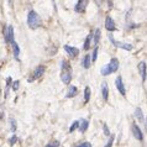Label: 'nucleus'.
Returning a JSON list of instances; mask_svg holds the SVG:
<instances>
[{
    "label": "nucleus",
    "instance_id": "nucleus-20",
    "mask_svg": "<svg viewBox=\"0 0 147 147\" xmlns=\"http://www.w3.org/2000/svg\"><path fill=\"white\" fill-rule=\"evenodd\" d=\"M100 32H102V31H100V29H97L95 30V33H94V43L95 45H98V42H99V40H100Z\"/></svg>",
    "mask_w": 147,
    "mask_h": 147
},
{
    "label": "nucleus",
    "instance_id": "nucleus-27",
    "mask_svg": "<svg viewBox=\"0 0 147 147\" xmlns=\"http://www.w3.org/2000/svg\"><path fill=\"white\" fill-rule=\"evenodd\" d=\"M10 123H11V130H12V132H15V131H16V121H15L14 119H11V120H10Z\"/></svg>",
    "mask_w": 147,
    "mask_h": 147
},
{
    "label": "nucleus",
    "instance_id": "nucleus-9",
    "mask_svg": "<svg viewBox=\"0 0 147 147\" xmlns=\"http://www.w3.org/2000/svg\"><path fill=\"white\" fill-rule=\"evenodd\" d=\"M64 49H65V52L68 53L70 57H77L78 54H79V49L75 48V47H70V46L65 45L64 46Z\"/></svg>",
    "mask_w": 147,
    "mask_h": 147
},
{
    "label": "nucleus",
    "instance_id": "nucleus-14",
    "mask_svg": "<svg viewBox=\"0 0 147 147\" xmlns=\"http://www.w3.org/2000/svg\"><path fill=\"white\" fill-rule=\"evenodd\" d=\"M90 63H92V56H90V54H87V56H84V58H83V62H82L83 67H84L85 69H88V68L90 67Z\"/></svg>",
    "mask_w": 147,
    "mask_h": 147
},
{
    "label": "nucleus",
    "instance_id": "nucleus-29",
    "mask_svg": "<svg viewBox=\"0 0 147 147\" xmlns=\"http://www.w3.org/2000/svg\"><path fill=\"white\" fill-rule=\"evenodd\" d=\"M75 147H92V145H90L89 142H83V143H80V145H78V146H75Z\"/></svg>",
    "mask_w": 147,
    "mask_h": 147
},
{
    "label": "nucleus",
    "instance_id": "nucleus-13",
    "mask_svg": "<svg viewBox=\"0 0 147 147\" xmlns=\"http://www.w3.org/2000/svg\"><path fill=\"white\" fill-rule=\"evenodd\" d=\"M102 94H103V99L104 100H108V97H109V88H108V84L105 82H103L102 84Z\"/></svg>",
    "mask_w": 147,
    "mask_h": 147
},
{
    "label": "nucleus",
    "instance_id": "nucleus-15",
    "mask_svg": "<svg viewBox=\"0 0 147 147\" xmlns=\"http://www.w3.org/2000/svg\"><path fill=\"white\" fill-rule=\"evenodd\" d=\"M88 4V1H85V0H79L77 3V5H75V11L77 12H80V11H83L84 10V6Z\"/></svg>",
    "mask_w": 147,
    "mask_h": 147
},
{
    "label": "nucleus",
    "instance_id": "nucleus-4",
    "mask_svg": "<svg viewBox=\"0 0 147 147\" xmlns=\"http://www.w3.org/2000/svg\"><path fill=\"white\" fill-rule=\"evenodd\" d=\"M4 37L6 42H12L14 41V27L11 25H8L4 29Z\"/></svg>",
    "mask_w": 147,
    "mask_h": 147
},
{
    "label": "nucleus",
    "instance_id": "nucleus-16",
    "mask_svg": "<svg viewBox=\"0 0 147 147\" xmlns=\"http://www.w3.org/2000/svg\"><path fill=\"white\" fill-rule=\"evenodd\" d=\"M11 46H12V49H14V57L17 59L19 58V54H20V47H19V45L15 41L11 42Z\"/></svg>",
    "mask_w": 147,
    "mask_h": 147
},
{
    "label": "nucleus",
    "instance_id": "nucleus-6",
    "mask_svg": "<svg viewBox=\"0 0 147 147\" xmlns=\"http://www.w3.org/2000/svg\"><path fill=\"white\" fill-rule=\"evenodd\" d=\"M45 73V65H38L36 69L33 70V74H32V78H30L29 82H32V80H35V79H37V78L42 77V74Z\"/></svg>",
    "mask_w": 147,
    "mask_h": 147
},
{
    "label": "nucleus",
    "instance_id": "nucleus-30",
    "mask_svg": "<svg viewBox=\"0 0 147 147\" xmlns=\"http://www.w3.org/2000/svg\"><path fill=\"white\" fill-rule=\"evenodd\" d=\"M16 141H17V137H16V136H12L11 139H10V145H11V146H12V145H15V143H16Z\"/></svg>",
    "mask_w": 147,
    "mask_h": 147
},
{
    "label": "nucleus",
    "instance_id": "nucleus-10",
    "mask_svg": "<svg viewBox=\"0 0 147 147\" xmlns=\"http://www.w3.org/2000/svg\"><path fill=\"white\" fill-rule=\"evenodd\" d=\"M139 72L141 74V78H142V80L145 82L146 80V62H140L139 63Z\"/></svg>",
    "mask_w": 147,
    "mask_h": 147
},
{
    "label": "nucleus",
    "instance_id": "nucleus-25",
    "mask_svg": "<svg viewBox=\"0 0 147 147\" xmlns=\"http://www.w3.org/2000/svg\"><path fill=\"white\" fill-rule=\"evenodd\" d=\"M46 147H59V141H53V142H49Z\"/></svg>",
    "mask_w": 147,
    "mask_h": 147
},
{
    "label": "nucleus",
    "instance_id": "nucleus-31",
    "mask_svg": "<svg viewBox=\"0 0 147 147\" xmlns=\"http://www.w3.org/2000/svg\"><path fill=\"white\" fill-rule=\"evenodd\" d=\"M103 127H104V132H105V135H106V136H110V132H109V129H108V126H106L105 124H104V126H103Z\"/></svg>",
    "mask_w": 147,
    "mask_h": 147
},
{
    "label": "nucleus",
    "instance_id": "nucleus-8",
    "mask_svg": "<svg viewBox=\"0 0 147 147\" xmlns=\"http://www.w3.org/2000/svg\"><path fill=\"white\" fill-rule=\"evenodd\" d=\"M105 29L108 31H115L116 30V27H115V21L110 16H106V19H105Z\"/></svg>",
    "mask_w": 147,
    "mask_h": 147
},
{
    "label": "nucleus",
    "instance_id": "nucleus-18",
    "mask_svg": "<svg viewBox=\"0 0 147 147\" xmlns=\"http://www.w3.org/2000/svg\"><path fill=\"white\" fill-rule=\"evenodd\" d=\"M92 37H93L92 33H89V35L87 36L85 41H84V49H89L90 48V41H92Z\"/></svg>",
    "mask_w": 147,
    "mask_h": 147
},
{
    "label": "nucleus",
    "instance_id": "nucleus-19",
    "mask_svg": "<svg viewBox=\"0 0 147 147\" xmlns=\"http://www.w3.org/2000/svg\"><path fill=\"white\" fill-rule=\"evenodd\" d=\"M100 73H102V75H109V74H111V70H110V68H109V65L106 64V65H104V67H102Z\"/></svg>",
    "mask_w": 147,
    "mask_h": 147
},
{
    "label": "nucleus",
    "instance_id": "nucleus-26",
    "mask_svg": "<svg viewBox=\"0 0 147 147\" xmlns=\"http://www.w3.org/2000/svg\"><path fill=\"white\" fill-rule=\"evenodd\" d=\"M114 140H115V137L113 135H111V137L109 139V141H108V143H106V146L105 147H113V143H114Z\"/></svg>",
    "mask_w": 147,
    "mask_h": 147
},
{
    "label": "nucleus",
    "instance_id": "nucleus-23",
    "mask_svg": "<svg viewBox=\"0 0 147 147\" xmlns=\"http://www.w3.org/2000/svg\"><path fill=\"white\" fill-rule=\"evenodd\" d=\"M98 46H95V48H94V51H93V57H92V61L93 62H95L97 61V58H98Z\"/></svg>",
    "mask_w": 147,
    "mask_h": 147
},
{
    "label": "nucleus",
    "instance_id": "nucleus-28",
    "mask_svg": "<svg viewBox=\"0 0 147 147\" xmlns=\"http://www.w3.org/2000/svg\"><path fill=\"white\" fill-rule=\"evenodd\" d=\"M19 84H20V82H19V80H15V82H12V89L15 90V92H16L17 89H19Z\"/></svg>",
    "mask_w": 147,
    "mask_h": 147
},
{
    "label": "nucleus",
    "instance_id": "nucleus-21",
    "mask_svg": "<svg viewBox=\"0 0 147 147\" xmlns=\"http://www.w3.org/2000/svg\"><path fill=\"white\" fill-rule=\"evenodd\" d=\"M90 99V88L89 87H85V90H84V100L85 102H89Z\"/></svg>",
    "mask_w": 147,
    "mask_h": 147
},
{
    "label": "nucleus",
    "instance_id": "nucleus-17",
    "mask_svg": "<svg viewBox=\"0 0 147 147\" xmlns=\"http://www.w3.org/2000/svg\"><path fill=\"white\" fill-rule=\"evenodd\" d=\"M77 87H74V85H70L69 87V89H68V92H67V94H65V97L67 98H72V97H74V95L77 94Z\"/></svg>",
    "mask_w": 147,
    "mask_h": 147
},
{
    "label": "nucleus",
    "instance_id": "nucleus-3",
    "mask_svg": "<svg viewBox=\"0 0 147 147\" xmlns=\"http://www.w3.org/2000/svg\"><path fill=\"white\" fill-rule=\"evenodd\" d=\"M109 40H110V42L115 46V47H119V48H121V49H126V51H132V48H134V46L130 45V43H125V42L115 41V38H114L113 36H111V35L109 36Z\"/></svg>",
    "mask_w": 147,
    "mask_h": 147
},
{
    "label": "nucleus",
    "instance_id": "nucleus-5",
    "mask_svg": "<svg viewBox=\"0 0 147 147\" xmlns=\"http://www.w3.org/2000/svg\"><path fill=\"white\" fill-rule=\"evenodd\" d=\"M131 130H132V135L135 136V139L140 140V141H142V140H143V134H142V131H141V129H140V127L137 126L135 123L132 124Z\"/></svg>",
    "mask_w": 147,
    "mask_h": 147
},
{
    "label": "nucleus",
    "instance_id": "nucleus-12",
    "mask_svg": "<svg viewBox=\"0 0 147 147\" xmlns=\"http://www.w3.org/2000/svg\"><path fill=\"white\" fill-rule=\"evenodd\" d=\"M88 126H89V123H88V120H84L82 119L80 121H79V125H78V129L80 132H85L88 130Z\"/></svg>",
    "mask_w": 147,
    "mask_h": 147
},
{
    "label": "nucleus",
    "instance_id": "nucleus-7",
    "mask_svg": "<svg viewBox=\"0 0 147 147\" xmlns=\"http://www.w3.org/2000/svg\"><path fill=\"white\" fill-rule=\"evenodd\" d=\"M115 85H116L118 90L121 93L123 97L126 95V90H125V87H124V82H123V79H121V77H118L116 79H115Z\"/></svg>",
    "mask_w": 147,
    "mask_h": 147
},
{
    "label": "nucleus",
    "instance_id": "nucleus-11",
    "mask_svg": "<svg viewBox=\"0 0 147 147\" xmlns=\"http://www.w3.org/2000/svg\"><path fill=\"white\" fill-rule=\"evenodd\" d=\"M109 68H110V70H111V73H115L116 70L119 69V61L116 59V58H111V61H110V63H109Z\"/></svg>",
    "mask_w": 147,
    "mask_h": 147
},
{
    "label": "nucleus",
    "instance_id": "nucleus-2",
    "mask_svg": "<svg viewBox=\"0 0 147 147\" xmlns=\"http://www.w3.org/2000/svg\"><path fill=\"white\" fill-rule=\"evenodd\" d=\"M41 17L38 16V14L35 10H31L27 15V25L31 29H37V27L41 26Z\"/></svg>",
    "mask_w": 147,
    "mask_h": 147
},
{
    "label": "nucleus",
    "instance_id": "nucleus-22",
    "mask_svg": "<svg viewBox=\"0 0 147 147\" xmlns=\"http://www.w3.org/2000/svg\"><path fill=\"white\" fill-rule=\"evenodd\" d=\"M135 116L139 119V120H143V114H142V111H141L140 108H137L135 110Z\"/></svg>",
    "mask_w": 147,
    "mask_h": 147
},
{
    "label": "nucleus",
    "instance_id": "nucleus-1",
    "mask_svg": "<svg viewBox=\"0 0 147 147\" xmlns=\"http://www.w3.org/2000/svg\"><path fill=\"white\" fill-rule=\"evenodd\" d=\"M62 72H61V79L64 84H69L72 79V72H70V65L67 61H62Z\"/></svg>",
    "mask_w": 147,
    "mask_h": 147
},
{
    "label": "nucleus",
    "instance_id": "nucleus-24",
    "mask_svg": "<svg viewBox=\"0 0 147 147\" xmlns=\"http://www.w3.org/2000/svg\"><path fill=\"white\" fill-rule=\"evenodd\" d=\"M78 125H79V121H74V123L72 124V126L69 127V132H73L75 129H78Z\"/></svg>",
    "mask_w": 147,
    "mask_h": 147
}]
</instances>
